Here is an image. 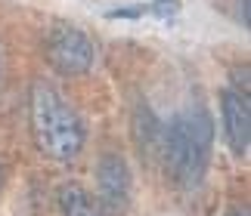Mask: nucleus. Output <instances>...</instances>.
<instances>
[{"mask_svg":"<svg viewBox=\"0 0 251 216\" xmlns=\"http://www.w3.org/2000/svg\"><path fill=\"white\" fill-rule=\"evenodd\" d=\"M211 145H214V124L201 108L183 111L168 124L161 136V151H165V164L180 189H196L205 179Z\"/></svg>","mask_w":251,"mask_h":216,"instance_id":"nucleus-1","label":"nucleus"},{"mask_svg":"<svg viewBox=\"0 0 251 216\" xmlns=\"http://www.w3.org/2000/svg\"><path fill=\"white\" fill-rule=\"evenodd\" d=\"M31 130L37 149L53 161H72L87 139L75 108L62 102V96L44 81L34 84L31 90Z\"/></svg>","mask_w":251,"mask_h":216,"instance_id":"nucleus-2","label":"nucleus"},{"mask_svg":"<svg viewBox=\"0 0 251 216\" xmlns=\"http://www.w3.org/2000/svg\"><path fill=\"white\" fill-rule=\"evenodd\" d=\"M47 59L62 74H84L93 65V41L78 25H56L47 37Z\"/></svg>","mask_w":251,"mask_h":216,"instance_id":"nucleus-3","label":"nucleus"},{"mask_svg":"<svg viewBox=\"0 0 251 216\" xmlns=\"http://www.w3.org/2000/svg\"><path fill=\"white\" fill-rule=\"evenodd\" d=\"M96 189H100V201L105 210L121 213L130 204V170L121 154H105L96 170Z\"/></svg>","mask_w":251,"mask_h":216,"instance_id":"nucleus-4","label":"nucleus"},{"mask_svg":"<svg viewBox=\"0 0 251 216\" xmlns=\"http://www.w3.org/2000/svg\"><path fill=\"white\" fill-rule=\"evenodd\" d=\"M224 124H226V139L233 145L236 154L248 151V139H251V105H248V93L242 96L239 90H226L224 93Z\"/></svg>","mask_w":251,"mask_h":216,"instance_id":"nucleus-5","label":"nucleus"},{"mask_svg":"<svg viewBox=\"0 0 251 216\" xmlns=\"http://www.w3.org/2000/svg\"><path fill=\"white\" fill-rule=\"evenodd\" d=\"M59 207H62V216H102L100 207L90 201L81 185H62L59 189Z\"/></svg>","mask_w":251,"mask_h":216,"instance_id":"nucleus-6","label":"nucleus"},{"mask_svg":"<svg viewBox=\"0 0 251 216\" xmlns=\"http://www.w3.org/2000/svg\"><path fill=\"white\" fill-rule=\"evenodd\" d=\"M146 13H155L158 19H171L174 13H180V0H155L152 6H146Z\"/></svg>","mask_w":251,"mask_h":216,"instance_id":"nucleus-7","label":"nucleus"},{"mask_svg":"<svg viewBox=\"0 0 251 216\" xmlns=\"http://www.w3.org/2000/svg\"><path fill=\"white\" fill-rule=\"evenodd\" d=\"M146 13V6H127V9H112L109 19H140Z\"/></svg>","mask_w":251,"mask_h":216,"instance_id":"nucleus-8","label":"nucleus"},{"mask_svg":"<svg viewBox=\"0 0 251 216\" xmlns=\"http://www.w3.org/2000/svg\"><path fill=\"white\" fill-rule=\"evenodd\" d=\"M233 216H251V213H248V207H245V210H236Z\"/></svg>","mask_w":251,"mask_h":216,"instance_id":"nucleus-9","label":"nucleus"}]
</instances>
